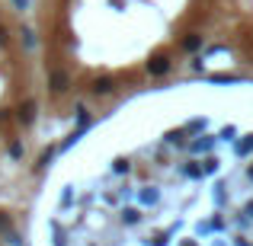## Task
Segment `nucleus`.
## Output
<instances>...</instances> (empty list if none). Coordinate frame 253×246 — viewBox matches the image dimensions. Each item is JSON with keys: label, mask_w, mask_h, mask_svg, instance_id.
I'll return each instance as SVG.
<instances>
[{"label": "nucleus", "mask_w": 253, "mask_h": 246, "mask_svg": "<svg viewBox=\"0 0 253 246\" xmlns=\"http://www.w3.org/2000/svg\"><path fill=\"white\" fill-rule=\"evenodd\" d=\"M55 141L202 77L221 0H23Z\"/></svg>", "instance_id": "f257e3e1"}, {"label": "nucleus", "mask_w": 253, "mask_h": 246, "mask_svg": "<svg viewBox=\"0 0 253 246\" xmlns=\"http://www.w3.org/2000/svg\"><path fill=\"white\" fill-rule=\"evenodd\" d=\"M45 109L23 0H0V173H29L45 150Z\"/></svg>", "instance_id": "f03ea898"}]
</instances>
